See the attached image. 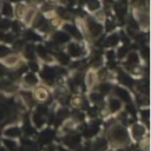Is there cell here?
I'll return each mask as SVG.
<instances>
[{"mask_svg":"<svg viewBox=\"0 0 151 151\" xmlns=\"http://www.w3.org/2000/svg\"><path fill=\"white\" fill-rule=\"evenodd\" d=\"M86 6H87V8L90 11H94V9H98L100 7V4H99L98 0H88L87 4H86Z\"/></svg>","mask_w":151,"mask_h":151,"instance_id":"1","label":"cell"},{"mask_svg":"<svg viewBox=\"0 0 151 151\" xmlns=\"http://www.w3.org/2000/svg\"><path fill=\"white\" fill-rule=\"evenodd\" d=\"M2 13L5 14V15H7V17H12V7H11V5L9 4H4V7H2Z\"/></svg>","mask_w":151,"mask_h":151,"instance_id":"2","label":"cell"}]
</instances>
